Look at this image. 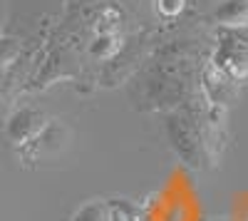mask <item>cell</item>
<instances>
[{
    "mask_svg": "<svg viewBox=\"0 0 248 221\" xmlns=\"http://www.w3.org/2000/svg\"><path fill=\"white\" fill-rule=\"evenodd\" d=\"M112 221H129V219H127V214H124L117 204H112Z\"/></svg>",
    "mask_w": 248,
    "mask_h": 221,
    "instance_id": "cell-9",
    "label": "cell"
},
{
    "mask_svg": "<svg viewBox=\"0 0 248 221\" xmlns=\"http://www.w3.org/2000/svg\"><path fill=\"white\" fill-rule=\"evenodd\" d=\"M203 99H189L181 110H176L169 122L167 134L179 159L191 169H211L216 167L218 157L223 152V117Z\"/></svg>",
    "mask_w": 248,
    "mask_h": 221,
    "instance_id": "cell-1",
    "label": "cell"
},
{
    "mask_svg": "<svg viewBox=\"0 0 248 221\" xmlns=\"http://www.w3.org/2000/svg\"><path fill=\"white\" fill-rule=\"evenodd\" d=\"M17 77H20L17 63H15L8 72L0 75V119L5 117V112H8V107H10V102H13V90H15V85H17Z\"/></svg>",
    "mask_w": 248,
    "mask_h": 221,
    "instance_id": "cell-7",
    "label": "cell"
},
{
    "mask_svg": "<svg viewBox=\"0 0 248 221\" xmlns=\"http://www.w3.org/2000/svg\"><path fill=\"white\" fill-rule=\"evenodd\" d=\"M20 52H23V43L17 37H10V35L0 37V75L8 72L17 63Z\"/></svg>",
    "mask_w": 248,
    "mask_h": 221,
    "instance_id": "cell-6",
    "label": "cell"
},
{
    "mask_svg": "<svg viewBox=\"0 0 248 221\" xmlns=\"http://www.w3.org/2000/svg\"><path fill=\"white\" fill-rule=\"evenodd\" d=\"M45 125H47V117L37 107H20L5 119V132L13 144L25 147Z\"/></svg>",
    "mask_w": 248,
    "mask_h": 221,
    "instance_id": "cell-3",
    "label": "cell"
},
{
    "mask_svg": "<svg viewBox=\"0 0 248 221\" xmlns=\"http://www.w3.org/2000/svg\"><path fill=\"white\" fill-rule=\"evenodd\" d=\"M214 20L223 28H248V0H221L214 8Z\"/></svg>",
    "mask_w": 248,
    "mask_h": 221,
    "instance_id": "cell-4",
    "label": "cell"
},
{
    "mask_svg": "<svg viewBox=\"0 0 248 221\" xmlns=\"http://www.w3.org/2000/svg\"><path fill=\"white\" fill-rule=\"evenodd\" d=\"M209 99L218 102V92L248 79V28H223L209 65Z\"/></svg>",
    "mask_w": 248,
    "mask_h": 221,
    "instance_id": "cell-2",
    "label": "cell"
},
{
    "mask_svg": "<svg viewBox=\"0 0 248 221\" xmlns=\"http://www.w3.org/2000/svg\"><path fill=\"white\" fill-rule=\"evenodd\" d=\"M186 8V0H156V10L161 17H179Z\"/></svg>",
    "mask_w": 248,
    "mask_h": 221,
    "instance_id": "cell-8",
    "label": "cell"
},
{
    "mask_svg": "<svg viewBox=\"0 0 248 221\" xmlns=\"http://www.w3.org/2000/svg\"><path fill=\"white\" fill-rule=\"evenodd\" d=\"M70 221H112V204L102 202V199H90L82 206H77Z\"/></svg>",
    "mask_w": 248,
    "mask_h": 221,
    "instance_id": "cell-5",
    "label": "cell"
}]
</instances>
